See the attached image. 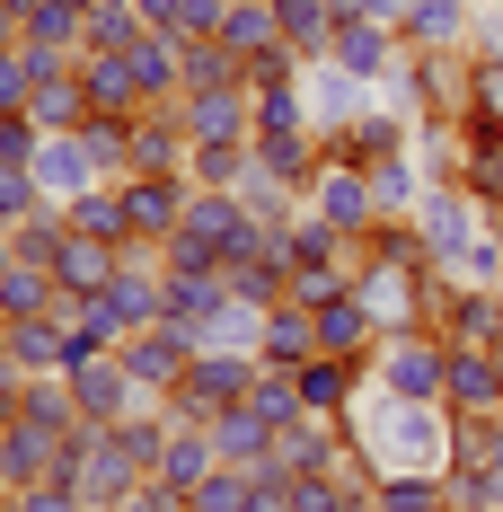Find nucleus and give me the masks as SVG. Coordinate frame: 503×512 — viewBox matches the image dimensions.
I'll return each mask as SVG.
<instances>
[{
  "label": "nucleus",
  "mask_w": 503,
  "mask_h": 512,
  "mask_svg": "<svg viewBox=\"0 0 503 512\" xmlns=\"http://www.w3.org/2000/svg\"><path fill=\"white\" fill-rule=\"evenodd\" d=\"M451 407H415V398H380L371 380H362V398H353L345 433L353 451L380 468V477H406V468H442L451 477Z\"/></svg>",
  "instance_id": "f257e3e1"
},
{
  "label": "nucleus",
  "mask_w": 503,
  "mask_h": 512,
  "mask_svg": "<svg viewBox=\"0 0 503 512\" xmlns=\"http://www.w3.org/2000/svg\"><path fill=\"white\" fill-rule=\"evenodd\" d=\"M248 239H256L248 204H239V195L195 186V195H186V221H177V230H168V248H159V265H168V274H221Z\"/></svg>",
  "instance_id": "f03ea898"
},
{
  "label": "nucleus",
  "mask_w": 503,
  "mask_h": 512,
  "mask_svg": "<svg viewBox=\"0 0 503 512\" xmlns=\"http://www.w3.org/2000/svg\"><path fill=\"white\" fill-rule=\"evenodd\" d=\"M53 477H71L89 512H124L142 486H151L142 468L124 460V442H115L106 424H71V433H62V468H53Z\"/></svg>",
  "instance_id": "7ed1b4c3"
},
{
  "label": "nucleus",
  "mask_w": 503,
  "mask_h": 512,
  "mask_svg": "<svg viewBox=\"0 0 503 512\" xmlns=\"http://www.w3.org/2000/svg\"><path fill=\"white\" fill-rule=\"evenodd\" d=\"M362 380H371L380 398H415V407H442V380H451V336H433V327L380 336V345H371V362H362Z\"/></svg>",
  "instance_id": "20e7f679"
},
{
  "label": "nucleus",
  "mask_w": 503,
  "mask_h": 512,
  "mask_svg": "<svg viewBox=\"0 0 503 512\" xmlns=\"http://www.w3.org/2000/svg\"><path fill=\"white\" fill-rule=\"evenodd\" d=\"M486 195H468V186H424V204H415V239L433 256V274H459V256L477 248V230H486Z\"/></svg>",
  "instance_id": "39448f33"
},
{
  "label": "nucleus",
  "mask_w": 503,
  "mask_h": 512,
  "mask_svg": "<svg viewBox=\"0 0 503 512\" xmlns=\"http://www.w3.org/2000/svg\"><path fill=\"white\" fill-rule=\"evenodd\" d=\"M248 389H256V362H248V354H195L186 371H177V389H168L159 407L177 415V424H212L221 407H239Z\"/></svg>",
  "instance_id": "423d86ee"
},
{
  "label": "nucleus",
  "mask_w": 503,
  "mask_h": 512,
  "mask_svg": "<svg viewBox=\"0 0 503 512\" xmlns=\"http://www.w3.org/2000/svg\"><path fill=\"white\" fill-rule=\"evenodd\" d=\"M318 221H336L345 239H371L380 230V204H371V177L353 168V159H318V177H309V195H301Z\"/></svg>",
  "instance_id": "0eeeda50"
},
{
  "label": "nucleus",
  "mask_w": 503,
  "mask_h": 512,
  "mask_svg": "<svg viewBox=\"0 0 503 512\" xmlns=\"http://www.w3.org/2000/svg\"><path fill=\"white\" fill-rule=\"evenodd\" d=\"M195 354H203V345L186 336V327H168V318H159V327H133V336L115 345V362L133 371V389H142V398H168V389H177V371H186Z\"/></svg>",
  "instance_id": "6e6552de"
},
{
  "label": "nucleus",
  "mask_w": 503,
  "mask_h": 512,
  "mask_svg": "<svg viewBox=\"0 0 503 512\" xmlns=\"http://www.w3.org/2000/svg\"><path fill=\"white\" fill-rule=\"evenodd\" d=\"M327 62H336L345 80H362V89H380V80L406 62V36H398V27H380V18H336Z\"/></svg>",
  "instance_id": "1a4fd4ad"
},
{
  "label": "nucleus",
  "mask_w": 503,
  "mask_h": 512,
  "mask_svg": "<svg viewBox=\"0 0 503 512\" xmlns=\"http://www.w3.org/2000/svg\"><path fill=\"white\" fill-rule=\"evenodd\" d=\"M71 380V407H80V424H124L133 407H151L142 389H133V371L115 354H98V362H80V371H62Z\"/></svg>",
  "instance_id": "9d476101"
},
{
  "label": "nucleus",
  "mask_w": 503,
  "mask_h": 512,
  "mask_svg": "<svg viewBox=\"0 0 503 512\" xmlns=\"http://www.w3.org/2000/svg\"><path fill=\"white\" fill-rule=\"evenodd\" d=\"M115 186H124V212H133V248H168V230H177V221H186V195H195V186H186V177H115Z\"/></svg>",
  "instance_id": "9b49d317"
},
{
  "label": "nucleus",
  "mask_w": 503,
  "mask_h": 512,
  "mask_svg": "<svg viewBox=\"0 0 503 512\" xmlns=\"http://www.w3.org/2000/svg\"><path fill=\"white\" fill-rule=\"evenodd\" d=\"M27 177H36V195H45V204H62V212L80 204L89 186H106L80 133H45V151H36V168H27Z\"/></svg>",
  "instance_id": "f8f14e48"
},
{
  "label": "nucleus",
  "mask_w": 503,
  "mask_h": 512,
  "mask_svg": "<svg viewBox=\"0 0 503 512\" xmlns=\"http://www.w3.org/2000/svg\"><path fill=\"white\" fill-rule=\"evenodd\" d=\"M186 142H248L256 133V89H186Z\"/></svg>",
  "instance_id": "ddd939ff"
},
{
  "label": "nucleus",
  "mask_w": 503,
  "mask_h": 512,
  "mask_svg": "<svg viewBox=\"0 0 503 512\" xmlns=\"http://www.w3.org/2000/svg\"><path fill=\"white\" fill-rule=\"evenodd\" d=\"M124 256H133V248H115V239H89V230H62V248H53V283H62V292H80V301H98L106 283L124 274Z\"/></svg>",
  "instance_id": "4468645a"
},
{
  "label": "nucleus",
  "mask_w": 503,
  "mask_h": 512,
  "mask_svg": "<svg viewBox=\"0 0 503 512\" xmlns=\"http://www.w3.org/2000/svg\"><path fill=\"white\" fill-rule=\"evenodd\" d=\"M292 389H301V407H309V415L345 424L353 398H362V362H345V354H309L301 371H292Z\"/></svg>",
  "instance_id": "2eb2a0df"
},
{
  "label": "nucleus",
  "mask_w": 503,
  "mask_h": 512,
  "mask_svg": "<svg viewBox=\"0 0 503 512\" xmlns=\"http://www.w3.org/2000/svg\"><path fill=\"white\" fill-rule=\"evenodd\" d=\"M442 336H451V345H486V354H503V283H451Z\"/></svg>",
  "instance_id": "dca6fc26"
},
{
  "label": "nucleus",
  "mask_w": 503,
  "mask_h": 512,
  "mask_svg": "<svg viewBox=\"0 0 503 512\" xmlns=\"http://www.w3.org/2000/svg\"><path fill=\"white\" fill-rule=\"evenodd\" d=\"M468 27H477V0H406V18H398L406 53H459Z\"/></svg>",
  "instance_id": "f3484780"
},
{
  "label": "nucleus",
  "mask_w": 503,
  "mask_h": 512,
  "mask_svg": "<svg viewBox=\"0 0 503 512\" xmlns=\"http://www.w3.org/2000/svg\"><path fill=\"white\" fill-rule=\"evenodd\" d=\"M203 433H212V460H221V468H274V424H265L248 398H239V407H221Z\"/></svg>",
  "instance_id": "a211bd4d"
},
{
  "label": "nucleus",
  "mask_w": 503,
  "mask_h": 512,
  "mask_svg": "<svg viewBox=\"0 0 503 512\" xmlns=\"http://www.w3.org/2000/svg\"><path fill=\"white\" fill-rule=\"evenodd\" d=\"M486 477H503V407L451 424V486H486Z\"/></svg>",
  "instance_id": "6ab92c4d"
},
{
  "label": "nucleus",
  "mask_w": 503,
  "mask_h": 512,
  "mask_svg": "<svg viewBox=\"0 0 503 512\" xmlns=\"http://www.w3.org/2000/svg\"><path fill=\"white\" fill-rule=\"evenodd\" d=\"M380 345V318L362 292H336V301H318V354H345V362H371Z\"/></svg>",
  "instance_id": "aec40b11"
},
{
  "label": "nucleus",
  "mask_w": 503,
  "mask_h": 512,
  "mask_svg": "<svg viewBox=\"0 0 503 512\" xmlns=\"http://www.w3.org/2000/svg\"><path fill=\"white\" fill-rule=\"evenodd\" d=\"M309 354H318V309L309 301H274L265 309V345H256V362H265V371H301Z\"/></svg>",
  "instance_id": "412c9836"
},
{
  "label": "nucleus",
  "mask_w": 503,
  "mask_h": 512,
  "mask_svg": "<svg viewBox=\"0 0 503 512\" xmlns=\"http://www.w3.org/2000/svg\"><path fill=\"white\" fill-rule=\"evenodd\" d=\"M442 407H451V415H495L503 407V380H495V354H486V345H451Z\"/></svg>",
  "instance_id": "4be33fe9"
},
{
  "label": "nucleus",
  "mask_w": 503,
  "mask_h": 512,
  "mask_svg": "<svg viewBox=\"0 0 503 512\" xmlns=\"http://www.w3.org/2000/svg\"><path fill=\"white\" fill-rule=\"evenodd\" d=\"M0 345H9V362H18L27 380H36V371H71V327H62L53 309H45V318H9Z\"/></svg>",
  "instance_id": "5701e85b"
},
{
  "label": "nucleus",
  "mask_w": 503,
  "mask_h": 512,
  "mask_svg": "<svg viewBox=\"0 0 503 512\" xmlns=\"http://www.w3.org/2000/svg\"><path fill=\"white\" fill-rule=\"evenodd\" d=\"M362 177H371V204H380V221H415V204H424V186H433L415 151H389V159H371Z\"/></svg>",
  "instance_id": "b1692460"
},
{
  "label": "nucleus",
  "mask_w": 503,
  "mask_h": 512,
  "mask_svg": "<svg viewBox=\"0 0 503 512\" xmlns=\"http://www.w3.org/2000/svg\"><path fill=\"white\" fill-rule=\"evenodd\" d=\"M0 460H9V486H36V477L62 468V433L27 424V415H9V424H0Z\"/></svg>",
  "instance_id": "393cba45"
},
{
  "label": "nucleus",
  "mask_w": 503,
  "mask_h": 512,
  "mask_svg": "<svg viewBox=\"0 0 503 512\" xmlns=\"http://www.w3.org/2000/svg\"><path fill=\"white\" fill-rule=\"evenodd\" d=\"M221 45L239 53V62H265V53L283 45V18H274V0H230V9H221Z\"/></svg>",
  "instance_id": "a878e982"
},
{
  "label": "nucleus",
  "mask_w": 503,
  "mask_h": 512,
  "mask_svg": "<svg viewBox=\"0 0 503 512\" xmlns=\"http://www.w3.org/2000/svg\"><path fill=\"white\" fill-rule=\"evenodd\" d=\"M256 168V142H186V186L239 195V177Z\"/></svg>",
  "instance_id": "bb28decb"
},
{
  "label": "nucleus",
  "mask_w": 503,
  "mask_h": 512,
  "mask_svg": "<svg viewBox=\"0 0 503 512\" xmlns=\"http://www.w3.org/2000/svg\"><path fill=\"white\" fill-rule=\"evenodd\" d=\"M159 274H168V265H159ZM221 301H230V283H221V274H168V327H186V336H203Z\"/></svg>",
  "instance_id": "cd10ccee"
},
{
  "label": "nucleus",
  "mask_w": 503,
  "mask_h": 512,
  "mask_svg": "<svg viewBox=\"0 0 503 512\" xmlns=\"http://www.w3.org/2000/svg\"><path fill=\"white\" fill-rule=\"evenodd\" d=\"M212 433H203V424H177V433H168V460H159V486H168V495H195L203 477H212Z\"/></svg>",
  "instance_id": "c85d7f7f"
},
{
  "label": "nucleus",
  "mask_w": 503,
  "mask_h": 512,
  "mask_svg": "<svg viewBox=\"0 0 503 512\" xmlns=\"http://www.w3.org/2000/svg\"><path fill=\"white\" fill-rule=\"evenodd\" d=\"M274 18H283V45L301 53V62H327V36H336V0H274Z\"/></svg>",
  "instance_id": "c756f323"
},
{
  "label": "nucleus",
  "mask_w": 503,
  "mask_h": 512,
  "mask_svg": "<svg viewBox=\"0 0 503 512\" xmlns=\"http://www.w3.org/2000/svg\"><path fill=\"white\" fill-rule=\"evenodd\" d=\"M151 27H142V9L133 0H89V27H80V53H124L142 45Z\"/></svg>",
  "instance_id": "7c9ffc66"
},
{
  "label": "nucleus",
  "mask_w": 503,
  "mask_h": 512,
  "mask_svg": "<svg viewBox=\"0 0 503 512\" xmlns=\"http://www.w3.org/2000/svg\"><path fill=\"white\" fill-rule=\"evenodd\" d=\"M195 345H203V354H248V362H256V345H265V309L221 301V309H212V327H203Z\"/></svg>",
  "instance_id": "2f4dec72"
},
{
  "label": "nucleus",
  "mask_w": 503,
  "mask_h": 512,
  "mask_svg": "<svg viewBox=\"0 0 503 512\" xmlns=\"http://www.w3.org/2000/svg\"><path fill=\"white\" fill-rule=\"evenodd\" d=\"M71 230H89V239H115V248H133V212H124V186L106 177V186H89L80 204H71Z\"/></svg>",
  "instance_id": "473e14b6"
},
{
  "label": "nucleus",
  "mask_w": 503,
  "mask_h": 512,
  "mask_svg": "<svg viewBox=\"0 0 503 512\" xmlns=\"http://www.w3.org/2000/svg\"><path fill=\"white\" fill-rule=\"evenodd\" d=\"M18 415H27V424H45V433H71V424H80V407H71V380H62V371H36V380L18 389Z\"/></svg>",
  "instance_id": "72a5a7b5"
},
{
  "label": "nucleus",
  "mask_w": 503,
  "mask_h": 512,
  "mask_svg": "<svg viewBox=\"0 0 503 512\" xmlns=\"http://www.w3.org/2000/svg\"><path fill=\"white\" fill-rule=\"evenodd\" d=\"M248 407L265 415V424H274V433H292V424H301V389H292V371H265V362H256V389H248Z\"/></svg>",
  "instance_id": "f704fd0d"
},
{
  "label": "nucleus",
  "mask_w": 503,
  "mask_h": 512,
  "mask_svg": "<svg viewBox=\"0 0 503 512\" xmlns=\"http://www.w3.org/2000/svg\"><path fill=\"white\" fill-rule=\"evenodd\" d=\"M477 133H503V62H468V115Z\"/></svg>",
  "instance_id": "c9c22d12"
},
{
  "label": "nucleus",
  "mask_w": 503,
  "mask_h": 512,
  "mask_svg": "<svg viewBox=\"0 0 503 512\" xmlns=\"http://www.w3.org/2000/svg\"><path fill=\"white\" fill-rule=\"evenodd\" d=\"M186 504H195V512H248L256 504V468H212Z\"/></svg>",
  "instance_id": "e433bc0d"
},
{
  "label": "nucleus",
  "mask_w": 503,
  "mask_h": 512,
  "mask_svg": "<svg viewBox=\"0 0 503 512\" xmlns=\"http://www.w3.org/2000/svg\"><path fill=\"white\" fill-rule=\"evenodd\" d=\"M45 195H36V177L27 168H0V230H18V221H36Z\"/></svg>",
  "instance_id": "4c0bfd02"
},
{
  "label": "nucleus",
  "mask_w": 503,
  "mask_h": 512,
  "mask_svg": "<svg viewBox=\"0 0 503 512\" xmlns=\"http://www.w3.org/2000/svg\"><path fill=\"white\" fill-rule=\"evenodd\" d=\"M36 151H45L36 115H0V168H36Z\"/></svg>",
  "instance_id": "58836bf2"
},
{
  "label": "nucleus",
  "mask_w": 503,
  "mask_h": 512,
  "mask_svg": "<svg viewBox=\"0 0 503 512\" xmlns=\"http://www.w3.org/2000/svg\"><path fill=\"white\" fill-rule=\"evenodd\" d=\"M336 18H380V27H398L406 0H336Z\"/></svg>",
  "instance_id": "ea45409f"
},
{
  "label": "nucleus",
  "mask_w": 503,
  "mask_h": 512,
  "mask_svg": "<svg viewBox=\"0 0 503 512\" xmlns=\"http://www.w3.org/2000/svg\"><path fill=\"white\" fill-rule=\"evenodd\" d=\"M133 9H142V27H159V36H168V27H177V9H186V0H133Z\"/></svg>",
  "instance_id": "a19ab883"
},
{
  "label": "nucleus",
  "mask_w": 503,
  "mask_h": 512,
  "mask_svg": "<svg viewBox=\"0 0 503 512\" xmlns=\"http://www.w3.org/2000/svg\"><path fill=\"white\" fill-rule=\"evenodd\" d=\"M18 389H27V371L9 362V345H0V407H18Z\"/></svg>",
  "instance_id": "79ce46f5"
},
{
  "label": "nucleus",
  "mask_w": 503,
  "mask_h": 512,
  "mask_svg": "<svg viewBox=\"0 0 503 512\" xmlns=\"http://www.w3.org/2000/svg\"><path fill=\"white\" fill-rule=\"evenodd\" d=\"M0 9H9V18H18V27H27V18H36V9H45V0H0Z\"/></svg>",
  "instance_id": "37998d69"
},
{
  "label": "nucleus",
  "mask_w": 503,
  "mask_h": 512,
  "mask_svg": "<svg viewBox=\"0 0 503 512\" xmlns=\"http://www.w3.org/2000/svg\"><path fill=\"white\" fill-rule=\"evenodd\" d=\"M9 265H18V248H9V230H0V274H9Z\"/></svg>",
  "instance_id": "c03bdc74"
},
{
  "label": "nucleus",
  "mask_w": 503,
  "mask_h": 512,
  "mask_svg": "<svg viewBox=\"0 0 503 512\" xmlns=\"http://www.w3.org/2000/svg\"><path fill=\"white\" fill-rule=\"evenodd\" d=\"M0 512H27V495H9V504H0Z\"/></svg>",
  "instance_id": "a18cd8bd"
},
{
  "label": "nucleus",
  "mask_w": 503,
  "mask_h": 512,
  "mask_svg": "<svg viewBox=\"0 0 503 512\" xmlns=\"http://www.w3.org/2000/svg\"><path fill=\"white\" fill-rule=\"evenodd\" d=\"M0 336H9V309H0Z\"/></svg>",
  "instance_id": "49530a36"
},
{
  "label": "nucleus",
  "mask_w": 503,
  "mask_h": 512,
  "mask_svg": "<svg viewBox=\"0 0 503 512\" xmlns=\"http://www.w3.org/2000/svg\"><path fill=\"white\" fill-rule=\"evenodd\" d=\"M495 380H503V354H495Z\"/></svg>",
  "instance_id": "de8ad7c7"
},
{
  "label": "nucleus",
  "mask_w": 503,
  "mask_h": 512,
  "mask_svg": "<svg viewBox=\"0 0 503 512\" xmlns=\"http://www.w3.org/2000/svg\"><path fill=\"white\" fill-rule=\"evenodd\" d=\"M0 504H9V495H0Z\"/></svg>",
  "instance_id": "09e8293b"
},
{
  "label": "nucleus",
  "mask_w": 503,
  "mask_h": 512,
  "mask_svg": "<svg viewBox=\"0 0 503 512\" xmlns=\"http://www.w3.org/2000/svg\"><path fill=\"white\" fill-rule=\"evenodd\" d=\"M371 512H380V504H371Z\"/></svg>",
  "instance_id": "8fccbe9b"
}]
</instances>
